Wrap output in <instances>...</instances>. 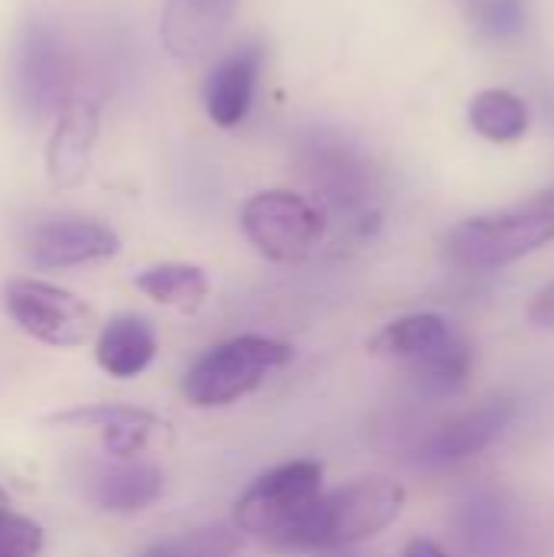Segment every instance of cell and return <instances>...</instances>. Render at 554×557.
Returning <instances> with one entry per match:
<instances>
[{
    "label": "cell",
    "instance_id": "obj_19",
    "mask_svg": "<svg viewBox=\"0 0 554 557\" xmlns=\"http://www.w3.org/2000/svg\"><path fill=\"white\" fill-rule=\"evenodd\" d=\"M418 385L431 395H454L470 382L473 372V346L464 336H451L444 346L428 352L424 359L408 366Z\"/></svg>",
    "mask_w": 554,
    "mask_h": 557
},
{
    "label": "cell",
    "instance_id": "obj_17",
    "mask_svg": "<svg viewBox=\"0 0 554 557\" xmlns=\"http://www.w3.org/2000/svg\"><path fill=\"white\" fill-rule=\"evenodd\" d=\"M467 121L493 144H516L529 134V104L509 88H483L470 98Z\"/></svg>",
    "mask_w": 554,
    "mask_h": 557
},
{
    "label": "cell",
    "instance_id": "obj_22",
    "mask_svg": "<svg viewBox=\"0 0 554 557\" xmlns=\"http://www.w3.org/2000/svg\"><path fill=\"white\" fill-rule=\"evenodd\" d=\"M42 529L10 509L0 512V557H39Z\"/></svg>",
    "mask_w": 554,
    "mask_h": 557
},
{
    "label": "cell",
    "instance_id": "obj_12",
    "mask_svg": "<svg viewBox=\"0 0 554 557\" xmlns=\"http://www.w3.org/2000/svg\"><path fill=\"white\" fill-rule=\"evenodd\" d=\"M261 62H264V46L245 42L209 72L202 101H206V114L216 127L232 131L248 117L255 88H258V75H261Z\"/></svg>",
    "mask_w": 554,
    "mask_h": 557
},
{
    "label": "cell",
    "instance_id": "obj_4",
    "mask_svg": "<svg viewBox=\"0 0 554 557\" xmlns=\"http://www.w3.org/2000/svg\"><path fill=\"white\" fill-rule=\"evenodd\" d=\"M287 362H291V346L271 336L225 339L193 362V369L183 379V398L196 408L235 405Z\"/></svg>",
    "mask_w": 554,
    "mask_h": 557
},
{
    "label": "cell",
    "instance_id": "obj_26",
    "mask_svg": "<svg viewBox=\"0 0 554 557\" xmlns=\"http://www.w3.org/2000/svg\"><path fill=\"white\" fill-rule=\"evenodd\" d=\"M464 3H470V7H473V3H477V0H464Z\"/></svg>",
    "mask_w": 554,
    "mask_h": 557
},
{
    "label": "cell",
    "instance_id": "obj_3",
    "mask_svg": "<svg viewBox=\"0 0 554 557\" xmlns=\"http://www.w3.org/2000/svg\"><path fill=\"white\" fill-rule=\"evenodd\" d=\"M323 496V467L317 460H291L258 476L235 503V529L284 552Z\"/></svg>",
    "mask_w": 554,
    "mask_h": 557
},
{
    "label": "cell",
    "instance_id": "obj_18",
    "mask_svg": "<svg viewBox=\"0 0 554 557\" xmlns=\"http://www.w3.org/2000/svg\"><path fill=\"white\" fill-rule=\"evenodd\" d=\"M134 284L153 304L173 307V310H183V313L199 310L202 300L209 297V277H206V271L196 268V264H183V261H167V264L144 268L134 277Z\"/></svg>",
    "mask_w": 554,
    "mask_h": 557
},
{
    "label": "cell",
    "instance_id": "obj_20",
    "mask_svg": "<svg viewBox=\"0 0 554 557\" xmlns=\"http://www.w3.org/2000/svg\"><path fill=\"white\" fill-rule=\"evenodd\" d=\"M238 548H242L238 529L206 525V529L173 535V539L147 548L140 557H238Z\"/></svg>",
    "mask_w": 554,
    "mask_h": 557
},
{
    "label": "cell",
    "instance_id": "obj_13",
    "mask_svg": "<svg viewBox=\"0 0 554 557\" xmlns=\"http://www.w3.org/2000/svg\"><path fill=\"white\" fill-rule=\"evenodd\" d=\"M52 424L95 428L101 434L104 450L118 460H134L150 444V437L167 428L157 414L144 408H124V405H95V408L62 411L52 418Z\"/></svg>",
    "mask_w": 554,
    "mask_h": 557
},
{
    "label": "cell",
    "instance_id": "obj_5",
    "mask_svg": "<svg viewBox=\"0 0 554 557\" xmlns=\"http://www.w3.org/2000/svg\"><path fill=\"white\" fill-rule=\"evenodd\" d=\"M242 232L261 258L274 264H294L320 245L327 219L300 193L264 189L242 206Z\"/></svg>",
    "mask_w": 554,
    "mask_h": 557
},
{
    "label": "cell",
    "instance_id": "obj_8",
    "mask_svg": "<svg viewBox=\"0 0 554 557\" xmlns=\"http://www.w3.org/2000/svg\"><path fill=\"white\" fill-rule=\"evenodd\" d=\"M23 251L36 268L65 271V268H82L114 258L121 251V238L114 235V228H108L98 219L62 215L29 228Z\"/></svg>",
    "mask_w": 554,
    "mask_h": 557
},
{
    "label": "cell",
    "instance_id": "obj_24",
    "mask_svg": "<svg viewBox=\"0 0 554 557\" xmlns=\"http://www.w3.org/2000/svg\"><path fill=\"white\" fill-rule=\"evenodd\" d=\"M402 557H447V552L441 545H434L431 539H411Z\"/></svg>",
    "mask_w": 554,
    "mask_h": 557
},
{
    "label": "cell",
    "instance_id": "obj_21",
    "mask_svg": "<svg viewBox=\"0 0 554 557\" xmlns=\"http://www.w3.org/2000/svg\"><path fill=\"white\" fill-rule=\"evenodd\" d=\"M473 23H477L480 36H487L493 42H509L526 33L529 7H526V0H477Z\"/></svg>",
    "mask_w": 554,
    "mask_h": 557
},
{
    "label": "cell",
    "instance_id": "obj_16",
    "mask_svg": "<svg viewBox=\"0 0 554 557\" xmlns=\"http://www.w3.org/2000/svg\"><path fill=\"white\" fill-rule=\"evenodd\" d=\"M454 336L451 323L438 313H408L398 317L392 323H385L376 339L369 343L372 352L389 356V359H402V362H418L428 352H434L438 346H444Z\"/></svg>",
    "mask_w": 554,
    "mask_h": 557
},
{
    "label": "cell",
    "instance_id": "obj_7",
    "mask_svg": "<svg viewBox=\"0 0 554 557\" xmlns=\"http://www.w3.org/2000/svg\"><path fill=\"white\" fill-rule=\"evenodd\" d=\"M10 91L16 108L33 121L56 117L69 101L65 46L49 23H29L20 29L10 55Z\"/></svg>",
    "mask_w": 554,
    "mask_h": 557
},
{
    "label": "cell",
    "instance_id": "obj_10",
    "mask_svg": "<svg viewBox=\"0 0 554 557\" xmlns=\"http://www.w3.org/2000/svg\"><path fill=\"white\" fill-rule=\"evenodd\" d=\"M98 127H101V108L95 101L69 98L62 104L46 140V173L52 186L72 189L88 176Z\"/></svg>",
    "mask_w": 554,
    "mask_h": 557
},
{
    "label": "cell",
    "instance_id": "obj_6",
    "mask_svg": "<svg viewBox=\"0 0 554 557\" xmlns=\"http://www.w3.org/2000/svg\"><path fill=\"white\" fill-rule=\"evenodd\" d=\"M7 317L36 343L52 349H75L91 339V307L65 287L36 277H13L3 287Z\"/></svg>",
    "mask_w": 554,
    "mask_h": 557
},
{
    "label": "cell",
    "instance_id": "obj_1",
    "mask_svg": "<svg viewBox=\"0 0 554 557\" xmlns=\"http://www.w3.org/2000/svg\"><path fill=\"white\" fill-rule=\"evenodd\" d=\"M554 242V186L509 209L457 222L444 235V261L460 271H496Z\"/></svg>",
    "mask_w": 554,
    "mask_h": 557
},
{
    "label": "cell",
    "instance_id": "obj_9",
    "mask_svg": "<svg viewBox=\"0 0 554 557\" xmlns=\"http://www.w3.org/2000/svg\"><path fill=\"white\" fill-rule=\"evenodd\" d=\"M516 418V401L513 398H487L470 411H460L438 424L424 444H421V460L434 467H451L464 463L477 454H483Z\"/></svg>",
    "mask_w": 554,
    "mask_h": 557
},
{
    "label": "cell",
    "instance_id": "obj_14",
    "mask_svg": "<svg viewBox=\"0 0 554 557\" xmlns=\"http://www.w3.org/2000/svg\"><path fill=\"white\" fill-rule=\"evenodd\" d=\"M95 359L111 379H137L157 359V330L137 313H121L101 326Z\"/></svg>",
    "mask_w": 554,
    "mask_h": 557
},
{
    "label": "cell",
    "instance_id": "obj_15",
    "mask_svg": "<svg viewBox=\"0 0 554 557\" xmlns=\"http://www.w3.org/2000/svg\"><path fill=\"white\" fill-rule=\"evenodd\" d=\"M163 496V470L140 460H121L118 467L98 473L91 483V499L104 512L131 516L150 509Z\"/></svg>",
    "mask_w": 554,
    "mask_h": 557
},
{
    "label": "cell",
    "instance_id": "obj_11",
    "mask_svg": "<svg viewBox=\"0 0 554 557\" xmlns=\"http://www.w3.org/2000/svg\"><path fill=\"white\" fill-rule=\"evenodd\" d=\"M238 3L242 0H167L160 13L163 49L180 62L206 55L229 29Z\"/></svg>",
    "mask_w": 554,
    "mask_h": 557
},
{
    "label": "cell",
    "instance_id": "obj_23",
    "mask_svg": "<svg viewBox=\"0 0 554 557\" xmlns=\"http://www.w3.org/2000/svg\"><path fill=\"white\" fill-rule=\"evenodd\" d=\"M529 323L532 326H542V330H554V281L552 284H545L535 297H532V304H529Z\"/></svg>",
    "mask_w": 554,
    "mask_h": 557
},
{
    "label": "cell",
    "instance_id": "obj_25",
    "mask_svg": "<svg viewBox=\"0 0 554 557\" xmlns=\"http://www.w3.org/2000/svg\"><path fill=\"white\" fill-rule=\"evenodd\" d=\"M7 506H10V499H7V493H3V486H0V512H3Z\"/></svg>",
    "mask_w": 554,
    "mask_h": 557
},
{
    "label": "cell",
    "instance_id": "obj_2",
    "mask_svg": "<svg viewBox=\"0 0 554 557\" xmlns=\"http://www.w3.org/2000/svg\"><path fill=\"white\" fill-rule=\"evenodd\" d=\"M405 509V486L389 476H362L323 493L284 552H327L385 532Z\"/></svg>",
    "mask_w": 554,
    "mask_h": 557
}]
</instances>
